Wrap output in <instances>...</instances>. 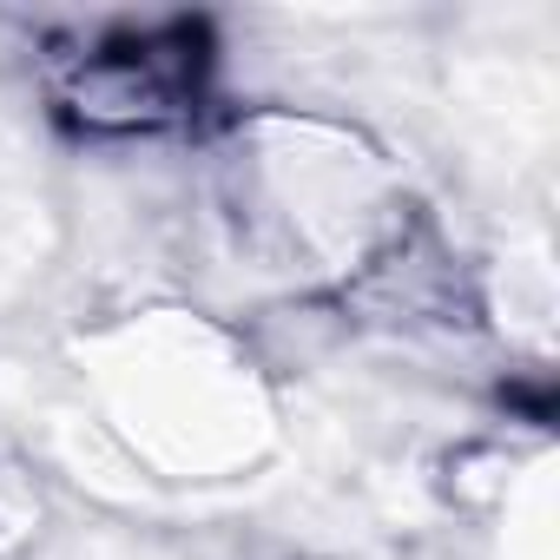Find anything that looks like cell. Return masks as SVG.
I'll return each instance as SVG.
<instances>
[{
    "label": "cell",
    "instance_id": "6da1fadb",
    "mask_svg": "<svg viewBox=\"0 0 560 560\" xmlns=\"http://www.w3.org/2000/svg\"><path fill=\"white\" fill-rule=\"evenodd\" d=\"M205 34L198 27H165V34H139V40H106L80 80H73V106L93 126H159L172 119L198 73H205Z\"/></svg>",
    "mask_w": 560,
    "mask_h": 560
}]
</instances>
